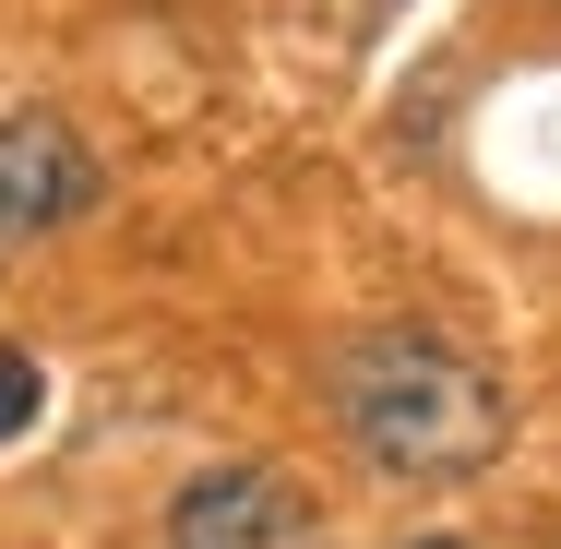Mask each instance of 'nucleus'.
Listing matches in <instances>:
<instances>
[{"label": "nucleus", "mask_w": 561, "mask_h": 549, "mask_svg": "<svg viewBox=\"0 0 561 549\" xmlns=\"http://www.w3.org/2000/svg\"><path fill=\"white\" fill-rule=\"evenodd\" d=\"M323 407H335L346 454L370 478H394V490H466L478 466H502V431H514L502 382L431 323L346 334L335 370H323Z\"/></svg>", "instance_id": "obj_1"}, {"label": "nucleus", "mask_w": 561, "mask_h": 549, "mask_svg": "<svg viewBox=\"0 0 561 549\" xmlns=\"http://www.w3.org/2000/svg\"><path fill=\"white\" fill-rule=\"evenodd\" d=\"M96 192H108V180H96V144L60 108H12L0 119V227H72Z\"/></svg>", "instance_id": "obj_2"}, {"label": "nucleus", "mask_w": 561, "mask_h": 549, "mask_svg": "<svg viewBox=\"0 0 561 549\" xmlns=\"http://www.w3.org/2000/svg\"><path fill=\"white\" fill-rule=\"evenodd\" d=\"M299 538V490L275 466H204L180 502H168V549H287Z\"/></svg>", "instance_id": "obj_3"}, {"label": "nucleus", "mask_w": 561, "mask_h": 549, "mask_svg": "<svg viewBox=\"0 0 561 549\" xmlns=\"http://www.w3.org/2000/svg\"><path fill=\"white\" fill-rule=\"evenodd\" d=\"M48 419V370H36V346H0V442H24Z\"/></svg>", "instance_id": "obj_4"}]
</instances>
